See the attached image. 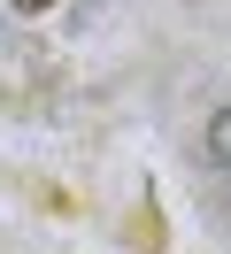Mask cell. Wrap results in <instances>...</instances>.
I'll list each match as a JSON object with an SVG mask.
<instances>
[{"instance_id": "2", "label": "cell", "mask_w": 231, "mask_h": 254, "mask_svg": "<svg viewBox=\"0 0 231 254\" xmlns=\"http://www.w3.org/2000/svg\"><path fill=\"white\" fill-rule=\"evenodd\" d=\"M8 8H54V0H8Z\"/></svg>"}, {"instance_id": "1", "label": "cell", "mask_w": 231, "mask_h": 254, "mask_svg": "<svg viewBox=\"0 0 231 254\" xmlns=\"http://www.w3.org/2000/svg\"><path fill=\"white\" fill-rule=\"evenodd\" d=\"M208 154L231 170V108H216V124H208Z\"/></svg>"}]
</instances>
